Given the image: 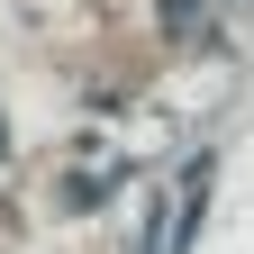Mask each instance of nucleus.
<instances>
[{"label":"nucleus","mask_w":254,"mask_h":254,"mask_svg":"<svg viewBox=\"0 0 254 254\" xmlns=\"http://www.w3.org/2000/svg\"><path fill=\"white\" fill-rule=\"evenodd\" d=\"M164 27L173 37H200V0H164Z\"/></svg>","instance_id":"nucleus-1"}]
</instances>
